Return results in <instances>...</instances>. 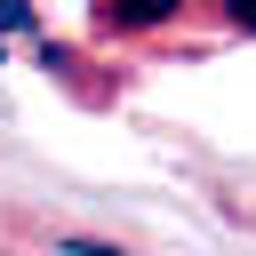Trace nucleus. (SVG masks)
<instances>
[{
    "label": "nucleus",
    "instance_id": "nucleus-1",
    "mask_svg": "<svg viewBox=\"0 0 256 256\" xmlns=\"http://www.w3.org/2000/svg\"><path fill=\"white\" fill-rule=\"evenodd\" d=\"M168 16H176L168 0H120V8H104L96 24H104V32H152V24H168Z\"/></svg>",
    "mask_w": 256,
    "mask_h": 256
},
{
    "label": "nucleus",
    "instance_id": "nucleus-3",
    "mask_svg": "<svg viewBox=\"0 0 256 256\" xmlns=\"http://www.w3.org/2000/svg\"><path fill=\"white\" fill-rule=\"evenodd\" d=\"M232 24H240V32H256V8H248V0H240V8H232Z\"/></svg>",
    "mask_w": 256,
    "mask_h": 256
},
{
    "label": "nucleus",
    "instance_id": "nucleus-4",
    "mask_svg": "<svg viewBox=\"0 0 256 256\" xmlns=\"http://www.w3.org/2000/svg\"><path fill=\"white\" fill-rule=\"evenodd\" d=\"M72 256H120V248H96V240H72Z\"/></svg>",
    "mask_w": 256,
    "mask_h": 256
},
{
    "label": "nucleus",
    "instance_id": "nucleus-2",
    "mask_svg": "<svg viewBox=\"0 0 256 256\" xmlns=\"http://www.w3.org/2000/svg\"><path fill=\"white\" fill-rule=\"evenodd\" d=\"M32 24V8H16V0H0V32H24Z\"/></svg>",
    "mask_w": 256,
    "mask_h": 256
}]
</instances>
